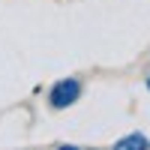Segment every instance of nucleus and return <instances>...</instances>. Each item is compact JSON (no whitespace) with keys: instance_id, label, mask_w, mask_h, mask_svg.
<instances>
[{"instance_id":"nucleus-1","label":"nucleus","mask_w":150,"mask_h":150,"mask_svg":"<svg viewBox=\"0 0 150 150\" xmlns=\"http://www.w3.org/2000/svg\"><path fill=\"white\" fill-rule=\"evenodd\" d=\"M78 96H81V81L78 78H60V81L51 84V90H48V105L54 111H63V108L78 102Z\"/></svg>"},{"instance_id":"nucleus-2","label":"nucleus","mask_w":150,"mask_h":150,"mask_svg":"<svg viewBox=\"0 0 150 150\" xmlns=\"http://www.w3.org/2000/svg\"><path fill=\"white\" fill-rule=\"evenodd\" d=\"M147 147H150V138L144 132H129L123 138H117L111 150H147Z\"/></svg>"},{"instance_id":"nucleus-3","label":"nucleus","mask_w":150,"mask_h":150,"mask_svg":"<svg viewBox=\"0 0 150 150\" xmlns=\"http://www.w3.org/2000/svg\"><path fill=\"white\" fill-rule=\"evenodd\" d=\"M57 150H81V147H75V144H60Z\"/></svg>"},{"instance_id":"nucleus-4","label":"nucleus","mask_w":150,"mask_h":150,"mask_svg":"<svg viewBox=\"0 0 150 150\" xmlns=\"http://www.w3.org/2000/svg\"><path fill=\"white\" fill-rule=\"evenodd\" d=\"M144 84H147V90H150V75H147V81H144Z\"/></svg>"}]
</instances>
